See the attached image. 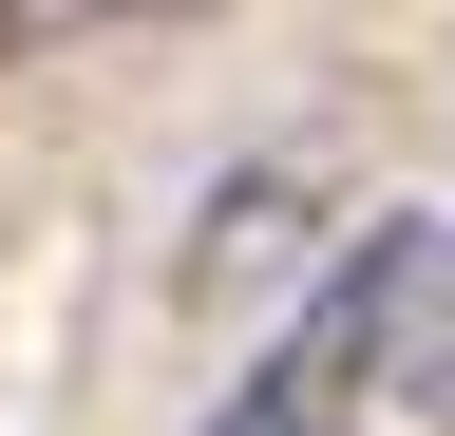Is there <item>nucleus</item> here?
I'll use <instances>...</instances> for the list:
<instances>
[{"instance_id":"3","label":"nucleus","mask_w":455,"mask_h":436,"mask_svg":"<svg viewBox=\"0 0 455 436\" xmlns=\"http://www.w3.org/2000/svg\"><path fill=\"white\" fill-rule=\"evenodd\" d=\"M152 20H190V0H0V38H152Z\"/></svg>"},{"instance_id":"1","label":"nucleus","mask_w":455,"mask_h":436,"mask_svg":"<svg viewBox=\"0 0 455 436\" xmlns=\"http://www.w3.org/2000/svg\"><path fill=\"white\" fill-rule=\"evenodd\" d=\"M418 304H436V228H418V209H379L361 247H323V285L266 322V361L228 379L190 436H361L379 379H398V342H418Z\"/></svg>"},{"instance_id":"2","label":"nucleus","mask_w":455,"mask_h":436,"mask_svg":"<svg viewBox=\"0 0 455 436\" xmlns=\"http://www.w3.org/2000/svg\"><path fill=\"white\" fill-rule=\"evenodd\" d=\"M284 228H304V190H284V171H247V190H209V247H190V304H228V285H266V266H284Z\"/></svg>"},{"instance_id":"4","label":"nucleus","mask_w":455,"mask_h":436,"mask_svg":"<svg viewBox=\"0 0 455 436\" xmlns=\"http://www.w3.org/2000/svg\"><path fill=\"white\" fill-rule=\"evenodd\" d=\"M0 58H20V38H0Z\"/></svg>"}]
</instances>
